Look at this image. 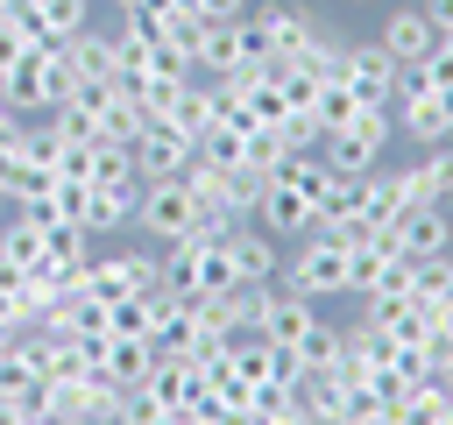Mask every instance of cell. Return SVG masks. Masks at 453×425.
Returning <instances> with one entry per match:
<instances>
[{
	"label": "cell",
	"instance_id": "1",
	"mask_svg": "<svg viewBox=\"0 0 453 425\" xmlns=\"http://www.w3.org/2000/svg\"><path fill=\"white\" fill-rule=\"evenodd\" d=\"M276 283L283 290H297V298H347V241L340 234H326V227H311V234H297V248L283 255V269H276Z\"/></svg>",
	"mask_w": 453,
	"mask_h": 425
},
{
	"label": "cell",
	"instance_id": "2",
	"mask_svg": "<svg viewBox=\"0 0 453 425\" xmlns=\"http://www.w3.org/2000/svg\"><path fill=\"white\" fill-rule=\"evenodd\" d=\"M396 142V106H361L347 128H326V142H319V156L340 170V177H361V170H375L382 163V149Z\"/></svg>",
	"mask_w": 453,
	"mask_h": 425
},
{
	"label": "cell",
	"instance_id": "3",
	"mask_svg": "<svg viewBox=\"0 0 453 425\" xmlns=\"http://www.w3.org/2000/svg\"><path fill=\"white\" fill-rule=\"evenodd\" d=\"M205 212H198V198H191V184L184 177H142V198H134V227L163 248V241H177V234H191Z\"/></svg>",
	"mask_w": 453,
	"mask_h": 425
},
{
	"label": "cell",
	"instance_id": "4",
	"mask_svg": "<svg viewBox=\"0 0 453 425\" xmlns=\"http://www.w3.org/2000/svg\"><path fill=\"white\" fill-rule=\"evenodd\" d=\"M7 21H14L35 50H57V42H71L78 28H92V0H14Z\"/></svg>",
	"mask_w": 453,
	"mask_h": 425
},
{
	"label": "cell",
	"instance_id": "5",
	"mask_svg": "<svg viewBox=\"0 0 453 425\" xmlns=\"http://www.w3.org/2000/svg\"><path fill=\"white\" fill-rule=\"evenodd\" d=\"M127 156H134V170H142V177H177V170L198 156V142H191L177 120H163V113H156V120H142V135L127 142Z\"/></svg>",
	"mask_w": 453,
	"mask_h": 425
},
{
	"label": "cell",
	"instance_id": "6",
	"mask_svg": "<svg viewBox=\"0 0 453 425\" xmlns=\"http://www.w3.org/2000/svg\"><path fill=\"white\" fill-rule=\"evenodd\" d=\"M396 71H403V64H396L382 42H347V71H340V78H347V92H354L361 106H396Z\"/></svg>",
	"mask_w": 453,
	"mask_h": 425
},
{
	"label": "cell",
	"instance_id": "7",
	"mask_svg": "<svg viewBox=\"0 0 453 425\" xmlns=\"http://www.w3.org/2000/svg\"><path fill=\"white\" fill-rule=\"evenodd\" d=\"M255 227H262L269 241H297V234H311V227H319V205H311L297 184L269 177V191H262V205H255Z\"/></svg>",
	"mask_w": 453,
	"mask_h": 425
},
{
	"label": "cell",
	"instance_id": "8",
	"mask_svg": "<svg viewBox=\"0 0 453 425\" xmlns=\"http://www.w3.org/2000/svg\"><path fill=\"white\" fill-rule=\"evenodd\" d=\"M389 248H396V255H411V262L446 255V248H453V212H446V205H411V212H396Z\"/></svg>",
	"mask_w": 453,
	"mask_h": 425
},
{
	"label": "cell",
	"instance_id": "9",
	"mask_svg": "<svg viewBox=\"0 0 453 425\" xmlns=\"http://www.w3.org/2000/svg\"><path fill=\"white\" fill-rule=\"evenodd\" d=\"M255 14V28H262V42H269V57H297L304 42H311V28H319V14L304 7V0H269V7H248Z\"/></svg>",
	"mask_w": 453,
	"mask_h": 425
},
{
	"label": "cell",
	"instance_id": "10",
	"mask_svg": "<svg viewBox=\"0 0 453 425\" xmlns=\"http://www.w3.org/2000/svg\"><path fill=\"white\" fill-rule=\"evenodd\" d=\"M396 135H411L418 149H439V142H453V106H446V92H396Z\"/></svg>",
	"mask_w": 453,
	"mask_h": 425
},
{
	"label": "cell",
	"instance_id": "11",
	"mask_svg": "<svg viewBox=\"0 0 453 425\" xmlns=\"http://www.w3.org/2000/svg\"><path fill=\"white\" fill-rule=\"evenodd\" d=\"M361 184H368V198H361V227H375V234H389L396 227V212H411L418 205V191H411V170H361Z\"/></svg>",
	"mask_w": 453,
	"mask_h": 425
},
{
	"label": "cell",
	"instance_id": "12",
	"mask_svg": "<svg viewBox=\"0 0 453 425\" xmlns=\"http://www.w3.org/2000/svg\"><path fill=\"white\" fill-rule=\"evenodd\" d=\"M226 262H234V283H276L283 248H276L255 220H241V227H226Z\"/></svg>",
	"mask_w": 453,
	"mask_h": 425
},
{
	"label": "cell",
	"instance_id": "13",
	"mask_svg": "<svg viewBox=\"0 0 453 425\" xmlns=\"http://www.w3.org/2000/svg\"><path fill=\"white\" fill-rule=\"evenodd\" d=\"M396 64H425L432 57V42H439V21L425 14V0L418 7H396V14H382V35H375Z\"/></svg>",
	"mask_w": 453,
	"mask_h": 425
},
{
	"label": "cell",
	"instance_id": "14",
	"mask_svg": "<svg viewBox=\"0 0 453 425\" xmlns=\"http://www.w3.org/2000/svg\"><path fill=\"white\" fill-rule=\"evenodd\" d=\"M319 326V305L311 298H297V290H283V283H269V305H262V340H276V347H297L304 333Z\"/></svg>",
	"mask_w": 453,
	"mask_h": 425
},
{
	"label": "cell",
	"instance_id": "15",
	"mask_svg": "<svg viewBox=\"0 0 453 425\" xmlns=\"http://www.w3.org/2000/svg\"><path fill=\"white\" fill-rule=\"evenodd\" d=\"M142 390H149L163 411H191V397L205 390V375H198V361H191V354H156Z\"/></svg>",
	"mask_w": 453,
	"mask_h": 425
},
{
	"label": "cell",
	"instance_id": "16",
	"mask_svg": "<svg viewBox=\"0 0 453 425\" xmlns=\"http://www.w3.org/2000/svg\"><path fill=\"white\" fill-rule=\"evenodd\" d=\"M389 262H396L389 234H361V241H347V298H375L382 276H389Z\"/></svg>",
	"mask_w": 453,
	"mask_h": 425
},
{
	"label": "cell",
	"instance_id": "17",
	"mask_svg": "<svg viewBox=\"0 0 453 425\" xmlns=\"http://www.w3.org/2000/svg\"><path fill=\"white\" fill-rule=\"evenodd\" d=\"M64 64H71V78H78V85H113V35L78 28V35L64 42Z\"/></svg>",
	"mask_w": 453,
	"mask_h": 425
},
{
	"label": "cell",
	"instance_id": "18",
	"mask_svg": "<svg viewBox=\"0 0 453 425\" xmlns=\"http://www.w3.org/2000/svg\"><path fill=\"white\" fill-rule=\"evenodd\" d=\"M163 120H177V128H184V135H191V142H198V135H205V128H212V120H219V85H212V78H184V85H177V99H170V113H163Z\"/></svg>",
	"mask_w": 453,
	"mask_h": 425
},
{
	"label": "cell",
	"instance_id": "19",
	"mask_svg": "<svg viewBox=\"0 0 453 425\" xmlns=\"http://www.w3.org/2000/svg\"><path fill=\"white\" fill-rule=\"evenodd\" d=\"M403 170H411L418 205H446V198H453V142L425 149V156H418V163H403Z\"/></svg>",
	"mask_w": 453,
	"mask_h": 425
},
{
	"label": "cell",
	"instance_id": "20",
	"mask_svg": "<svg viewBox=\"0 0 453 425\" xmlns=\"http://www.w3.org/2000/svg\"><path fill=\"white\" fill-rule=\"evenodd\" d=\"M113 269H120V290L127 298H156L163 290V248H120Z\"/></svg>",
	"mask_w": 453,
	"mask_h": 425
},
{
	"label": "cell",
	"instance_id": "21",
	"mask_svg": "<svg viewBox=\"0 0 453 425\" xmlns=\"http://www.w3.org/2000/svg\"><path fill=\"white\" fill-rule=\"evenodd\" d=\"M354 113H361V99L347 92V78H326L319 99H311V120H319V128H347Z\"/></svg>",
	"mask_w": 453,
	"mask_h": 425
},
{
	"label": "cell",
	"instance_id": "22",
	"mask_svg": "<svg viewBox=\"0 0 453 425\" xmlns=\"http://www.w3.org/2000/svg\"><path fill=\"white\" fill-rule=\"evenodd\" d=\"M50 170H57L64 184H85V177H92V142H85V135H64V128H57V149H50Z\"/></svg>",
	"mask_w": 453,
	"mask_h": 425
},
{
	"label": "cell",
	"instance_id": "23",
	"mask_svg": "<svg viewBox=\"0 0 453 425\" xmlns=\"http://www.w3.org/2000/svg\"><path fill=\"white\" fill-rule=\"evenodd\" d=\"M149 319H156L149 298H113V305H106V333H113V340H149Z\"/></svg>",
	"mask_w": 453,
	"mask_h": 425
},
{
	"label": "cell",
	"instance_id": "24",
	"mask_svg": "<svg viewBox=\"0 0 453 425\" xmlns=\"http://www.w3.org/2000/svg\"><path fill=\"white\" fill-rule=\"evenodd\" d=\"M411 298H418V305H432V298H453V248L418 262V276H411Z\"/></svg>",
	"mask_w": 453,
	"mask_h": 425
},
{
	"label": "cell",
	"instance_id": "25",
	"mask_svg": "<svg viewBox=\"0 0 453 425\" xmlns=\"http://www.w3.org/2000/svg\"><path fill=\"white\" fill-rule=\"evenodd\" d=\"M283 156H290V149H283V135H276V128H248V149H241V163H248V170L276 177V170H283Z\"/></svg>",
	"mask_w": 453,
	"mask_h": 425
},
{
	"label": "cell",
	"instance_id": "26",
	"mask_svg": "<svg viewBox=\"0 0 453 425\" xmlns=\"http://www.w3.org/2000/svg\"><path fill=\"white\" fill-rule=\"evenodd\" d=\"M297 361H304V368H333V361H340V326L319 319V326L297 340Z\"/></svg>",
	"mask_w": 453,
	"mask_h": 425
},
{
	"label": "cell",
	"instance_id": "27",
	"mask_svg": "<svg viewBox=\"0 0 453 425\" xmlns=\"http://www.w3.org/2000/svg\"><path fill=\"white\" fill-rule=\"evenodd\" d=\"M276 135H283V149H319V142H326V128H319L311 113H290Z\"/></svg>",
	"mask_w": 453,
	"mask_h": 425
},
{
	"label": "cell",
	"instance_id": "28",
	"mask_svg": "<svg viewBox=\"0 0 453 425\" xmlns=\"http://www.w3.org/2000/svg\"><path fill=\"white\" fill-rule=\"evenodd\" d=\"M212 425H255V411H248V404H219V411H212Z\"/></svg>",
	"mask_w": 453,
	"mask_h": 425
},
{
	"label": "cell",
	"instance_id": "29",
	"mask_svg": "<svg viewBox=\"0 0 453 425\" xmlns=\"http://www.w3.org/2000/svg\"><path fill=\"white\" fill-rule=\"evenodd\" d=\"M439 50H446V57H453V21H446V28H439Z\"/></svg>",
	"mask_w": 453,
	"mask_h": 425
},
{
	"label": "cell",
	"instance_id": "30",
	"mask_svg": "<svg viewBox=\"0 0 453 425\" xmlns=\"http://www.w3.org/2000/svg\"><path fill=\"white\" fill-rule=\"evenodd\" d=\"M127 7H134V0H113V14H127Z\"/></svg>",
	"mask_w": 453,
	"mask_h": 425
},
{
	"label": "cell",
	"instance_id": "31",
	"mask_svg": "<svg viewBox=\"0 0 453 425\" xmlns=\"http://www.w3.org/2000/svg\"><path fill=\"white\" fill-rule=\"evenodd\" d=\"M7 212H14V205H7V191H0V220H7Z\"/></svg>",
	"mask_w": 453,
	"mask_h": 425
},
{
	"label": "cell",
	"instance_id": "32",
	"mask_svg": "<svg viewBox=\"0 0 453 425\" xmlns=\"http://www.w3.org/2000/svg\"><path fill=\"white\" fill-rule=\"evenodd\" d=\"M347 7H375V0H347Z\"/></svg>",
	"mask_w": 453,
	"mask_h": 425
},
{
	"label": "cell",
	"instance_id": "33",
	"mask_svg": "<svg viewBox=\"0 0 453 425\" xmlns=\"http://www.w3.org/2000/svg\"><path fill=\"white\" fill-rule=\"evenodd\" d=\"M7 7H14V0H7Z\"/></svg>",
	"mask_w": 453,
	"mask_h": 425
}]
</instances>
